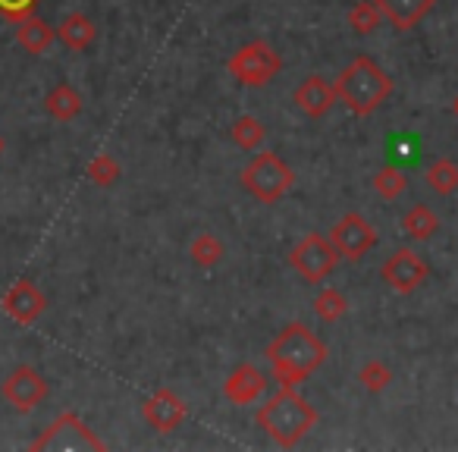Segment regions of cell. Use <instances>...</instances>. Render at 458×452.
<instances>
[{"label": "cell", "mask_w": 458, "mask_h": 452, "mask_svg": "<svg viewBox=\"0 0 458 452\" xmlns=\"http://www.w3.org/2000/svg\"><path fill=\"white\" fill-rule=\"evenodd\" d=\"M0 396L16 408V412L29 414L38 405H45V399L51 396V387H47L45 374L32 364H20L7 374V380L0 383Z\"/></svg>", "instance_id": "obj_9"}, {"label": "cell", "mask_w": 458, "mask_h": 452, "mask_svg": "<svg viewBox=\"0 0 458 452\" xmlns=\"http://www.w3.org/2000/svg\"><path fill=\"white\" fill-rule=\"evenodd\" d=\"M258 427L283 449L299 446L318 427L320 412L295 387H280L255 414Z\"/></svg>", "instance_id": "obj_2"}, {"label": "cell", "mask_w": 458, "mask_h": 452, "mask_svg": "<svg viewBox=\"0 0 458 452\" xmlns=\"http://www.w3.org/2000/svg\"><path fill=\"white\" fill-rule=\"evenodd\" d=\"M345 22H349V29L355 35H370L380 29L383 16H380V10H377L374 0H358V4H352L349 13H345Z\"/></svg>", "instance_id": "obj_26"}, {"label": "cell", "mask_w": 458, "mask_h": 452, "mask_svg": "<svg viewBox=\"0 0 458 452\" xmlns=\"http://www.w3.org/2000/svg\"><path fill=\"white\" fill-rule=\"evenodd\" d=\"M437 230H439V217L427 204H414L402 217V236L411 239V243H430L437 236Z\"/></svg>", "instance_id": "obj_19"}, {"label": "cell", "mask_w": 458, "mask_h": 452, "mask_svg": "<svg viewBox=\"0 0 458 452\" xmlns=\"http://www.w3.org/2000/svg\"><path fill=\"white\" fill-rule=\"evenodd\" d=\"M41 7V0H0V16L7 22H22Z\"/></svg>", "instance_id": "obj_28"}, {"label": "cell", "mask_w": 458, "mask_h": 452, "mask_svg": "<svg viewBox=\"0 0 458 452\" xmlns=\"http://www.w3.org/2000/svg\"><path fill=\"white\" fill-rule=\"evenodd\" d=\"M264 389H267L264 371L251 362H242V364H236V371H233L226 380H223V399H226L229 405H251V402L261 399Z\"/></svg>", "instance_id": "obj_14"}, {"label": "cell", "mask_w": 458, "mask_h": 452, "mask_svg": "<svg viewBox=\"0 0 458 452\" xmlns=\"http://www.w3.org/2000/svg\"><path fill=\"white\" fill-rule=\"evenodd\" d=\"M336 264H339L336 245L327 236H320V233L301 236L299 243L293 245V252H289V268L305 283H324L327 277L336 270Z\"/></svg>", "instance_id": "obj_7"}, {"label": "cell", "mask_w": 458, "mask_h": 452, "mask_svg": "<svg viewBox=\"0 0 458 452\" xmlns=\"http://www.w3.org/2000/svg\"><path fill=\"white\" fill-rule=\"evenodd\" d=\"M226 70L245 89H264L283 72V57L270 41L255 38L249 45L236 47V54L226 60Z\"/></svg>", "instance_id": "obj_5"}, {"label": "cell", "mask_w": 458, "mask_h": 452, "mask_svg": "<svg viewBox=\"0 0 458 452\" xmlns=\"http://www.w3.org/2000/svg\"><path fill=\"white\" fill-rule=\"evenodd\" d=\"M82 107H85L82 95H79V91L72 89L70 82H57L45 95L47 116H51V120H57V123H72L79 114H82Z\"/></svg>", "instance_id": "obj_18"}, {"label": "cell", "mask_w": 458, "mask_h": 452, "mask_svg": "<svg viewBox=\"0 0 458 452\" xmlns=\"http://www.w3.org/2000/svg\"><path fill=\"white\" fill-rule=\"evenodd\" d=\"M32 452H45V449H60V452H76V449H91V452H104L107 443L79 418L76 412H64L51 421V424L41 431L38 439L29 443Z\"/></svg>", "instance_id": "obj_6"}, {"label": "cell", "mask_w": 458, "mask_h": 452, "mask_svg": "<svg viewBox=\"0 0 458 452\" xmlns=\"http://www.w3.org/2000/svg\"><path fill=\"white\" fill-rule=\"evenodd\" d=\"M98 38V26L85 13H66L57 26V41L66 51H89Z\"/></svg>", "instance_id": "obj_17"}, {"label": "cell", "mask_w": 458, "mask_h": 452, "mask_svg": "<svg viewBox=\"0 0 458 452\" xmlns=\"http://www.w3.org/2000/svg\"><path fill=\"white\" fill-rule=\"evenodd\" d=\"M16 45L22 47L26 54H32V57H41V54L51 51V45L57 41V29L47 26L41 16H26L22 22H16Z\"/></svg>", "instance_id": "obj_16"}, {"label": "cell", "mask_w": 458, "mask_h": 452, "mask_svg": "<svg viewBox=\"0 0 458 452\" xmlns=\"http://www.w3.org/2000/svg\"><path fill=\"white\" fill-rule=\"evenodd\" d=\"M229 139L236 141L242 151H258V148L264 145V139H267V126H264L258 116L242 114L233 120V126H229Z\"/></svg>", "instance_id": "obj_21"}, {"label": "cell", "mask_w": 458, "mask_h": 452, "mask_svg": "<svg viewBox=\"0 0 458 452\" xmlns=\"http://www.w3.org/2000/svg\"><path fill=\"white\" fill-rule=\"evenodd\" d=\"M330 239L333 245H336L339 258H345V261H361L364 255H370V252L377 249V226L368 220V217L361 214H345L339 217L336 223L330 226Z\"/></svg>", "instance_id": "obj_8"}, {"label": "cell", "mask_w": 458, "mask_h": 452, "mask_svg": "<svg viewBox=\"0 0 458 452\" xmlns=\"http://www.w3.org/2000/svg\"><path fill=\"white\" fill-rule=\"evenodd\" d=\"M380 16L395 29V32H411L430 16L437 0H374Z\"/></svg>", "instance_id": "obj_15"}, {"label": "cell", "mask_w": 458, "mask_h": 452, "mask_svg": "<svg viewBox=\"0 0 458 452\" xmlns=\"http://www.w3.org/2000/svg\"><path fill=\"white\" fill-rule=\"evenodd\" d=\"M452 114L458 116V95H455V101H452Z\"/></svg>", "instance_id": "obj_29"}, {"label": "cell", "mask_w": 458, "mask_h": 452, "mask_svg": "<svg viewBox=\"0 0 458 452\" xmlns=\"http://www.w3.org/2000/svg\"><path fill=\"white\" fill-rule=\"evenodd\" d=\"M185 414H189V408H185V402L179 399L170 387L154 389V393L141 402V418L157 433H173L176 427H182Z\"/></svg>", "instance_id": "obj_11"}, {"label": "cell", "mask_w": 458, "mask_h": 452, "mask_svg": "<svg viewBox=\"0 0 458 452\" xmlns=\"http://www.w3.org/2000/svg\"><path fill=\"white\" fill-rule=\"evenodd\" d=\"M395 91V82L374 57L358 54L349 66L336 76V95L355 116H374L389 95Z\"/></svg>", "instance_id": "obj_3"}, {"label": "cell", "mask_w": 458, "mask_h": 452, "mask_svg": "<svg viewBox=\"0 0 458 452\" xmlns=\"http://www.w3.org/2000/svg\"><path fill=\"white\" fill-rule=\"evenodd\" d=\"M85 176H89L98 189H110V185L120 183L123 166L114 154H95V158L89 160V166H85Z\"/></svg>", "instance_id": "obj_25"}, {"label": "cell", "mask_w": 458, "mask_h": 452, "mask_svg": "<svg viewBox=\"0 0 458 452\" xmlns=\"http://www.w3.org/2000/svg\"><path fill=\"white\" fill-rule=\"evenodd\" d=\"M239 183L255 201L276 204L295 185V170L276 151H261L245 164V170L239 173Z\"/></svg>", "instance_id": "obj_4"}, {"label": "cell", "mask_w": 458, "mask_h": 452, "mask_svg": "<svg viewBox=\"0 0 458 452\" xmlns=\"http://www.w3.org/2000/svg\"><path fill=\"white\" fill-rule=\"evenodd\" d=\"M424 183L430 192L437 195H455L458 192V164L449 158H439L433 164H427L424 170Z\"/></svg>", "instance_id": "obj_22"}, {"label": "cell", "mask_w": 458, "mask_h": 452, "mask_svg": "<svg viewBox=\"0 0 458 452\" xmlns=\"http://www.w3.org/2000/svg\"><path fill=\"white\" fill-rule=\"evenodd\" d=\"M314 314H318L324 324H336V320H343L345 314H349V299H345V293L336 286L320 289L318 299H314Z\"/></svg>", "instance_id": "obj_23"}, {"label": "cell", "mask_w": 458, "mask_h": 452, "mask_svg": "<svg viewBox=\"0 0 458 452\" xmlns=\"http://www.w3.org/2000/svg\"><path fill=\"white\" fill-rule=\"evenodd\" d=\"M358 380H361V387L368 389L370 396H380L383 389L393 383V371H389V364L380 362V358H370V362H364L361 371H358Z\"/></svg>", "instance_id": "obj_27"}, {"label": "cell", "mask_w": 458, "mask_h": 452, "mask_svg": "<svg viewBox=\"0 0 458 452\" xmlns=\"http://www.w3.org/2000/svg\"><path fill=\"white\" fill-rule=\"evenodd\" d=\"M4 148H7V145H4V135H0V154H4Z\"/></svg>", "instance_id": "obj_30"}, {"label": "cell", "mask_w": 458, "mask_h": 452, "mask_svg": "<svg viewBox=\"0 0 458 452\" xmlns=\"http://www.w3.org/2000/svg\"><path fill=\"white\" fill-rule=\"evenodd\" d=\"M189 258L195 261V268L210 270V268H216V264H220L223 258H226V245H223V239L216 236V233L201 230L189 243Z\"/></svg>", "instance_id": "obj_20"}, {"label": "cell", "mask_w": 458, "mask_h": 452, "mask_svg": "<svg viewBox=\"0 0 458 452\" xmlns=\"http://www.w3.org/2000/svg\"><path fill=\"white\" fill-rule=\"evenodd\" d=\"M339 95L336 85L330 79H324L320 72H311L299 82V89L293 91V104L308 116V120H324L333 107H336Z\"/></svg>", "instance_id": "obj_13"}, {"label": "cell", "mask_w": 458, "mask_h": 452, "mask_svg": "<svg viewBox=\"0 0 458 452\" xmlns=\"http://www.w3.org/2000/svg\"><path fill=\"white\" fill-rule=\"evenodd\" d=\"M380 277L393 293L411 295L430 280V264H427L420 255H414L411 249H395L393 255L383 261Z\"/></svg>", "instance_id": "obj_10"}, {"label": "cell", "mask_w": 458, "mask_h": 452, "mask_svg": "<svg viewBox=\"0 0 458 452\" xmlns=\"http://www.w3.org/2000/svg\"><path fill=\"white\" fill-rule=\"evenodd\" d=\"M0 308H4V314H7V318H13L16 324L32 327L35 320L47 311V295L41 293L32 280H16L13 286L4 293Z\"/></svg>", "instance_id": "obj_12"}, {"label": "cell", "mask_w": 458, "mask_h": 452, "mask_svg": "<svg viewBox=\"0 0 458 452\" xmlns=\"http://www.w3.org/2000/svg\"><path fill=\"white\" fill-rule=\"evenodd\" d=\"M267 362L274 368V380L280 387H299L314 371H320L330 358L327 343L301 320H289L267 345Z\"/></svg>", "instance_id": "obj_1"}, {"label": "cell", "mask_w": 458, "mask_h": 452, "mask_svg": "<svg viewBox=\"0 0 458 452\" xmlns=\"http://www.w3.org/2000/svg\"><path fill=\"white\" fill-rule=\"evenodd\" d=\"M374 192L383 198V201H395V198H402L405 195V189H408V176H405V170H399L395 164H386V166H380V170L374 173Z\"/></svg>", "instance_id": "obj_24"}]
</instances>
